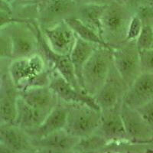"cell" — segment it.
I'll return each mask as SVG.
<instances>
[{
  "label": "cell",
  "instance_id": "1",
  "mask_svg": "<svg viewBox=\"0 0 153 153\" xmlns=\"http://www.w3.org/2000/svg\"><path fill=\"white\" fill-rule=\"evenodd\" d=\"M8 73L19 91L35 87L48 86L53 68L38 54L28 57L12 59Z\"/></svg>",
  "mask_w": 153,
  "mask_h": 153
},
{
  "label": "cell",
  "instance_id": "2",
  "mask_svg": "<svg viewBox=\"0 0 153 153\" xmlns=\"http://www.w3.org/2000/svg\"><path fill=\"white\" fill-rule=\"evenodd\" d=\"M133 15L117 0L107 5L101 20V37L112 49L126 42L127 29Z\"/></svg>",
  "mask_w": 153,
  "mask_h": 153
},
{
  "label": "cell",
  "instance_id": "3",
  "mask_svg": "<svg viewBox=\"0 0 153 153\" xmlns=\"http://www.w3.org/2000/svg\"><path fill=\"white\" fill-rule=\"evenodd\" d=\"M112 50L103 46H97L83 68V89L93 97L99 91L107 77L113 63Z\"/></svg>",
  "mask_w": 153,
  "mask_h": 153
},
{
  "label": "cell",
  "instance_id": "4",
  "mask_svg": "<svg viewBox=\"0 0 153 153\" xmlns=\"http://www.w3.org/2000/svg\"><path fill=\"white\" fill-rule=\"evenodd\" d=\"M37 20L16 21L5 27L12 42V59L28 57L39 53Z\"/></svg>",
  "mask_w": 153,
  "mask_h": 153
},
{
  "label": "cell",
  "instance_id": "5",
  "mask_svg": "<svg viewBox=\"0 0 153 153\" xmlns=\"http://www.w3.org/2000/svg\"><path fill=\"white\" fill-rule=\"evenodd\" d=\"M68 114L64 129L79 139L88 136L97 130L100 123L101 110L86 104L67 103Z\"/></svg>",
  "mask_w": 153,
  "mask_h": 153
},
{
  "label": "cell",
  "instance_id": "6",
  "mask_svg": "<svg viewBox=\"0 0 153 153\" xmlns=\"http://www.w3.org/2000/svg\"><path fill=\"white\" fill-rule=\"evenodd\" d=\"M113 63L128 87L142 73L140 54L136 41H126L112 50Z\"/></svg>",
  "mask_w": 153,
  "mask_h": 153
},
{
  "label": "cell",
  "instance_id": "7",
  "mask_svg": "<svg viewBox=\"0 0 153 153\" xmlns=\"http://www.w3.org/2000/svg\"><path fill=\"white\" fill-rule=\"evenodd\" d=\"M128 87L112 63L104 84L95 94L94 99L100 110L110 109L122 103Z\"/></svg>",
  "mask_w": 153,
  "mask_h": 153
},
{
  "label": "cell",
  "instance_id": "8",
  "mask_svg": "<svg viewBox=\"0 0 153 153\" xmlns=\"http://www.w3.org/2000/svg\"><path fill=\"white\" fill-rule=\"evenodd\" d=\"M78 5L74 0H48L39 5L37 22L40 28H43L76 18Z\"/></svg>",
  "mask_w": 153,
  "mask_h": 153
},
{
  "label": "cell",
  "instance_id": "9",
  "mask_svg": "<svg viewBox=\"0 0 153 153\" xmlns=\"http://www.w3.org/2000/svg\"><path fill=\"white\" fill-rule=\"evenodd\" d=\"M36 28L38 43H39V53L43 56L48 64L53 69L56 70L69 84H71L77 91L85 92L79 84L69 56L63 55L54 52L49 47L45 38L42 35L38 22H37Z\"/></svg>",
  "mask_w": 153,
  "mask_h": 153
},
{
  "label": "cell",
  "instance_id": "10",
  "mask_svg": "<svg viewBox=\"0 0 153 153\" xmlns=\"http://www.w3.org/2000/svg\"><path fill=\"white\" fill-rule=\"evenodd\" d=\"M49 87L57 95L58 100L65 103H80L100 110L94 97L84 91H79L69 84L56 70L53 69L51 75Z\"/></svg>",
  "mask_w": 153,
  "mask_h": 153
},
{
  "label": "cell",
  "instance_id": "11",
  "mask_svg": "<svg viewBox=\"0 0 153 153\" xmlns=\"http://www.w3.org/2000/svg\"><path fill=\"white\" fill-rule=\"evenodd\" d=\"M122 103L110 109L101 110L100 123L95 132L101 135L109 143L129 142L120 113Z\"/></svg>",
  "mask_w": 153,
  "mask_h": 153
},
{
  "label": "cell",
  "instance_id": "12",
  "mask_svg": "<svg viewBox=\"0 0 153 153\" xmlns=\"http://www.w3.org/2000/svg\"><path fill=\"white\" fill-rule=\"evenodd\" d=\"M120 113L130 143H147L153 141L152 131L136 109L122 103Z\"/></svg>",
  "mask_w": 153,
  "mask_h": 153
},
{
  "label": "cell",
  "instance_id": "13",
  "mask_svg": "<svg viewBox=\"0 0 153 153\" xmlns=\"http://www.w3.org/2000/svg\"><path fill=\"white\" fill-rule=\"evenodd\" d=\"M40 28L49 47L54 52L70 56L76 43V35L66 22L62 21L52 26Z\"/></svg>",
  "mask_w": 153,
  "mask_h": 153
},
{
  "label": "cell",
  "instance_id": "14",
  "mask_svg": "<svg viewBox=\"0 0 153 153\" xmlns=\"http://www.w3.org/2000/svg\"><path fill=\"white\" fill-rule=\"evenodd\" d=\"M19 91L7 69L0 74V123L15 124Z\"/></svg>",
  "mask_w": 153,
  "mask_h": 153
},
{
  "label": "cell",
  "instance_id": "15",
  "mask_svg": "<svg viewBox=\"0 0 153 153\" xmlns=\"http://www.w3.org/2000/svg\"><path fill=\"white\" fill-rule=\"evenodd\" d=\"M79 138L68 133L65 129L53 132L38 139H31L36 152H73Z\"/></svg>",
  "mask_w": 153,
  "mask_h": 153
},
{
  "label": "cell",
  "instance_id": "16",
  "mask_svg": "<svg viewBox=\"0 0 153 153\" xmlns=\"http://www.w3.org/2000/svg\"><path fill=\"white\" fill-rule=\"evenodd\" d=\"M153 99V74L141 73L128 87L123 103L132 109H138Z\"/></svg>",
  "mask_w": 153,
  "mask_h": 153
},
{
  "label": "cell",
  "instance_id": "17",
  "mask_svg": "<svg viewBox=\"0 0 153 153\" xmlns=\"http://www.w3.org/2000/svg\"><path fill=\"white\" fill-rule=\"evenodd\" d=\"M0 144L11 152H36L28 134L15 124L0 123Z\"/></svg>",
  "mask_w": 153,
  "mask_h": 153
},
{
  "label": "cell",
  "instance_id": "18",
  "mask_svg": "<svg viewBox=\"0 0 153 153\" xmlns=\"http://www.w3.org/2000/svg\"><path fill=\"white\" fill-rule=\"evenodd\" d=\"M68 114V104L59 100L55 107L48 114L40 126L26 132L31 139H38L53 132L64 129Z\"/></svg>",
  "mask_w": 153,
  "mask_h": 153
},
{
  "label": "cell",
  "instance_id": "19",
  "mask_svg": "<svg viewBox=\"0 0 153 153\" xmlns=\"http://www.w3.org/2000/svg\"><path fill=\"white\" fill-rule=\"evenodd\" d=\"M19 97L37 110L49 113L58 103V97L49 86L35 87L19 91Z\"/></svg>",
  "mask_w": 153,
  "mask_h": 153
},
{
  "label": "cell",
  "instance_id": "20",
  "mask_svg": "<svg viewBox=\"0 0 153 153\" xmlns=\"http://www.w3.org/2000/svg\"><path fill=\"white\" fill-rule=\"evenodd\" d=\"M48 113L32 107L19 97L16 106V117L15 125L25 132L33 130L42 124Z\"/></svg>",
  "mask_w": 153,
  "mask_h": 153
},
{
  "label": "cell",
  "instance_id": "21",
  "mask_svg": "<svg viewBox=\"0 0 153 153\" xmlns=\"http://www.w3.org/2000/svg\"><path fill=\"white\" fill-rule=\"evenodd\" d=\"M98 45L90 42H85L76 37V41L74 47L70 54V59L73 65L75 75L81 88L83 89L82 81V71L86 62L91 57L92 53ZM84 90V89H83Z\"/></svg>",
  "mask_w": 153,
  "mask_h": 153
},
{
  "label": "cell",
  "instance_id": "22",
  "mask_svg": "<svg viewBox=\"0 0 153 153\" xmlns=\"http://www.w3.org/2000/svg\"><path fill=\"white\" fill-rule=\"evenodd\" d=\"M106 6L94 3L79 4L76 18L101 37V20Z\"/></svg>",
  "mask_w": 153,
  "mask_h": 153
},
{
  "label": "cell",
  "instance_id": "23",
  "mask_svg": "<svg viewBox=\"0 0 153 153\" xmlns=\"http://www.w3.org/2000/svg\"><path fill=\"white\" fill-rule=\"evenodd\" d=\"M68 25L71 27L76 37L85 42H90V43L94 44L98 46H103V47L108 48L112 49L107 44L103 41V39L100 37V35L96 32L94 30L91 28L90 27L87 26L86 25L80 21L76 18H71L65 20Z\"/></svg>",
  "mask_w": 153,
  "mask_h": 153
},
{
  "label": "cell",
  "instance_id": "24",
  "mask_svg": "<svg viewBox=\"0 0 153 153\" xmlns=\"http://www.w3.org/2000/svg\"><path fill=\"white\" fill-rule=\"evenodd\" d=\"M109 144L103 136L94 132L90 136L79 139L74 146L73 152L74 153H95L102 152L103 149Z\"/></svg>",
  "mask_w": 153,
  "mask_h": 153
},
{
  "label": "cell",
  "instance_id": "25",
  "mask_svg": "<svg viewBox=\"0 0 153 153\" xmlns=\"http://www.w3.org/2000/svg\"><path fill=\"white\" fill-rule=\"evenodd\" d=\"M153 42V26L143 24L141 32L136 40V46L139 51L151 48Z\"/></svg>",
  "mask_w": 153,
  "mask_h": 153
},
{
  "label": "cell",
  "instance_id": "26",
  "mask_svg": "<svg viewBox=\"0 0 153 153\" xmlns=\"http://www.w3.org/2000/svg\"><path fill=\"white\" fill-rule=\"evenodd\" d=\"M12 60V42L5 28L0 30V61Z\"/></svg>",
  "mask_w": 153,
  "mask_h": 153
},
{
  "label": "cell",
  "instance_id": "27",
  "mask_svg": "<svg viewBox=\"0 0 153 153\" xmlns=\"http://www.w3.org/2000/svg\"><path fill=\"white\" fill-rule=\"evenodd\" d=\"M142 28H143V22L137 15L134 14L131 18L127 29L126 41H136L141 32Z\"/></svg>",
  "mask_w": 153,
  "mask_h": 153
},
{
  "label": "cell",
  "instance_id": "28",
  "mask_svg": "<svg viewBox=\"0 0 153 153\" xmlns=\"http://www.w3.org/2000/svg\"><path fill=\"white\" fill-rule=\"evenodd\" d=\"M142 73L153 74V48L139 51Z\"/></svg>",
  "mask_w": 153,
  "mask_h": 153
},
{
  "label": "cell",
  "instance_id": "29",
  "mask_svg": "<svg viewBox=\"0 0 153 153\" xmlns=\"http://www.w3.org/2000/svg\"><path fill=\"white\" fill-rule=\"evenodd\" d=\"M136 110L141 115L153 132V99L141 107L136 109Z\"/></svg>",
  "mask_w": 153,
  "mask_h": 153
},
{
  "label": "cell",
  "instance_id": "30",
  "mask_svg": "<svg viewBox=\"0 0 153 153\" xmlns=\"http://www.w3.org/2000/svg\"><path fill=\"white\" fill-rule=\"evenodd\" d=\"M143 22V24L150 25L153 26V5H146L139 7L135 12Z\"/></svg>",
  "mask_w": 153,
  "mask_h": 153
},
{
  "label": "cell",
  "instance_id": "31",
  "mask_svg": "<svg viewBox=\"0 0 153 153\" xmlns=\"http://www.w3.org/2000/svg\"><path fill=\"white\" fill-rule=\"evenodd\" d=\"M117 1L126 6L134 14H135V12L143 5H153V0H117Z\"/></svg>",
  "mask_w": 153,
  "mask_h": 153
},
{
  "label": "cell",
  "instance_id": "32",
  "mask_svg": "<svg viewBox=\"0 0 153 153\" xmlns=\"http://www.w3.org/2000/svg\"><path fill=\"white\" fill-rule=\"evenodd\" d=\"M16 21H19V20L15 19L12 14L4 11H0V30H2V28L7 26L8 25Z\"/></svg>",
  "mask_w": 153,
  "mask_h": 153
},
{
  "label": "cell",
  "instance_id": "33",
  "mask_svg": "<svg viewBox=\"0 0 153 153\" xmlns=\"http://www.w3.org/2000/svg\"><path fill=\"white\" fill-rule=\"evenodd\" d=\"M42 0H15L14 2H16L18 6L25 5H33V4H40ZM12 3V4H13Z\"/></svg>",
  "mask_w": 153,
  "mask_h": 153
},
{
  "label": "cell",
  "instance_id": "34",
  "mask_svg": "<svg viewBox=\"0 0 153 153\" xmlns=\"http://www.w3.org/2000/svg\"><path fill=\"white\" fill-rule=\"evenodd\" d=\"M0 11H4V12L12 14V5L5 2V0H0Z\"/></svg>",
  "mask_w": 153,
  "mask_h": 153
},
{
  "label": "cell",
  "instance_id": "35",
  "mask_svg": "<svg viewBox=\"0 0 153 153\" xmlns=\"http://www.w3.org/2000/svg\"><path fill=\"white\" fill-rule=\"evenodd\" d=\"M113 1V0H85L84 3H94L98 5H107Z\"/></svg>",
  "mask_w": 153,
  "mask_h": 153
},
{
  "label": "cell",
  "instance_id": "36",
  "mask_svg": "<svg viewBox=\"0 0 153 153\" xmlns=\"http://www.w3.org/2000/svg\"><path fill=\"white\" fill-rule=\"evenodd\" d=\"M5 2H7L8 3H9V4H11V5H12V4L14 2L15 0H5Z\"/></svg>",
  "mask_w": 153,
  "mask_h": 153
},
{
  "label": "cell",
  "instance_id": "37",
  "mask_svg": "<svg viewBox=\"0 0 153 153\" xmlns=\"http://www.w3.org/2000/svg\"><path fill=\"white\" fill-rule=\"evenodd\" d=\"M47 1H48V0H42V2H41V3H43V2H47Z\"/></svg>",
  "mask_w": 153,
  "mask_h": 153
},
{
  "label": "cell",
  "instance_id": "38",
  "mask_svg": "<svg viewBox=\"0 0 153 153\" xmlns=\"http://www.w3.org/2000/svg\"><path fill=\"white\" fill-rule=\"evenodd\" d=\"M151 48H153V42H152V47H151Z\"/></svg>",
  "mask_w": 153,
  "mask_h": 153
},
{
  "label": "cell",
  "instance_id": "39",
  "mask_svg": "<svg viewBox=\"0 0 153 153\" xmlns=\"http://www.w3.org/2000/svg\"><path fill=\"white\" fill-rule=\"evenodd\" d=\"M0 74H1V72H0Z\"/></svg>",
  "mask_w": 153,
  "mask_h": 153
}]
</instances>
